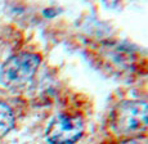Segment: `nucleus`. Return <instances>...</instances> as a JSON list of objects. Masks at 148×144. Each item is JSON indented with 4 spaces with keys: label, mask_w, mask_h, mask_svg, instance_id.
<instances>
[{
    "label": "nucleus",
    "mask_w": 148,
    "mask_h": 144,
    "mask_svg": "<svg viewBox=\"0 0 148 144\" xmlns=\"http://www.w3.org/2000/svg\"><path fill=\"white\" fill-rule=\"evenodd\" d=\"M111 129L119 135H132L148 126V104L140 100H124L110 115Z\"/></svg>",
    "instance_id": "nucleus-1"
},
{
    "label": "nucleus",
    "mask_w": 148,
    "mask_h": 144,
    "mask_svg": "<svg viewBox=\"0 0 148 144\" xmlns=\"http://www.w3.org/2000/svg\"><path fill=\"white\" fill-rule=\"evenodd\" d=\"M120 144H142V143L135 139H129V140H124V142H121Z\"/></svg>",
    "instance_id": "nucleus-5"
},
{
    "label": "nucleus",
    "mask_w": 148,
    "mask_h": 144,
    "mask_svg": "<svg viewBox=\"0 0 148 144\" xmlns=\"http://www.w3.org/2000/svg\"><path fill=\"white\" fill-rule=\"evenodd\" d=\"M14 126V115L12 109L4 103H0V138L7 135Z\"/></svg>",
    "instance_id": "nucleus-4"
},
{
    "label": "nucleus",
    "mask_w": 148,
    "mask_h": 144,
    "mask_svg": "<svg viewBox=\"0 0 148 144\" xmlns=\"http://www.w3.org/2000/svg\"><path fill=\"white\" fill-rule=\"evenodd\" d=\"M40 64V57L32 53H18L3 63L0 68V83L3 86L16 89L32 80Z\"/></svg>",
    "instance_id": "nucleus-2"
},
{
    "label": "nucleus",
    "mask_w": 148,
    "mask_h": 144,
    "mask_svg": "<svg viewBox=\"0 0 148 144\" xmlns=\"http://www.w3.org/2000/svg\"><path fill=\"white\" fill-rule=\"evenodd\" d=\"M84 122L81 117L59 115L54 117L47 129V140L50 144H75L81 138Z\"/></svg>",
    "instance_id": "nucleus-3"
}]
</instances>
